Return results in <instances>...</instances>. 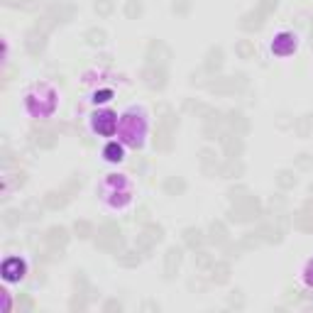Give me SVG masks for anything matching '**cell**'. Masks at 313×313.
<instances>
[{
	"label": "cell",
	"instance_id": "7bdbcfd3",
	"mask_svg": "<svg viewBox=\"0 0 313 313\" xmlns=\"http://www.w3.org/2000/svg\"><path fill=\"white\" fill-rule=\"evenodd\" d=\"M189 289H191V291H203V289H206V284H203V281H198V279H191V281H189Z\"/></svg>",
	"mask_w": 313,
	"mask_h": 313
},
{
	"label": "cell",
	"instance_id": "e575fe53",
	"mask_svg": "<svg viewBox=\"0 0 313 313\" xmlns=\"http://www.w3.org/2000/svg\"><path fill=\"white\" fill-rule=\"evenodd\" d=\"M74 230H76L78 237H91V235H93V228H91V223H86V220H78V223L74 225Z\"/></svg>",
	"mask_w": 313,
	"mask_h": 313
},
{
	"label": "cell",
	"instance_id": "603a6c76",
	"mask_svg": "<svg viewBox=\"0 0 313 313\" xmlns=\"http://www.w3.org/2000/svg\"><path fill=\"white\" fill-rule=\"evenodd\" d=\"M22 215H25L27 220H39V218H42V206H39V201H27V203L22 206Z\"/></svg>",
	"mask_w": 313,
	"mask_h": 313
},
{
	"label": "cell",
	"instance_id": "d590c367",
	"mask_svg": "<svg viewBox=\"0 0 313 313\" xmlns=\"http://www.w3.org/2000/svg\"><path fill=\"white\" fill-rule=\"evenodd\" d=\"M172 10H174L176 15H189V10H191V0H174Z\"/></svg>",
	"mask_w": 313,
	"mask_h": 313
},
{
	"label": "cell",
	"instance_id": "8fae6325",
	"mask_svg": "<svg viewBox=\"0 0 313 313\" xmlns=\"http://www.w3.org/2000/svg\"><path fill=\"white\" fill-rule=\"evenodd\" d=\"M208 240H211L213 245H225V242H228V228H225V223L213 220L211 228H208Z\"/></svg>",
	"mask_w": 313,
	"mask_h": 313
},
{
	"label": "cell",
	"instance_id": "f35d334b",
	"mask_svg": "<svg viewBox=\"0 0 313 313\" xmlns=\"http://www.w3.org/2000/svg\"><path fill=\"white\" fill-rule=\"evenodd\" d=\"M198 154H201V164L203 167H213L215 164V152L213 149H201Z\"/></svg>",
	"mask_w": 313,
	"mask_h": 313
},
{
	"label": "cell",
	"instance_id": "277c9868",
	"mask_svg": "<svg viewBox=\"0 0 313 313\" xmlns=\"http://www.w3.org/2000/svg\"><path fill=\"white\" fill-rule=\"evenodd\" d=\"M223 139V144H225V154H228V159H237V156L242 154V149H245V144H242V139H240V135H223L220 137Z\"/></svg>",
	"mask_w": 313,
	"mask_h": 313
},
{
	"label": "cell",
	"instance_id": "f907efd6",
	"mask_svg": "<svg viewBox=\"0 0 313 313\" xmlns=\"http://www.w3.org/2000/svg\"><path fill=\"white\" fill-rule=\"evenodd\" d=\"M108 96H110L108 91H100V93H96V100H100V103H103V100H108Z\"/></svg>",
	"mask_w": 313,
	"mask_h": 313
},
{
	"label": "cell",
	"instance_id": "cb8c5ba5",
	"mask_svg": "<svg viewBox=\"0 0 313 313\" xmlns=\"http://www.w3.org/2000/svg\"><path fill=\"white\" fill-rule=\"evenodd\" d=\"M235 52H237L240 59H252V57H254V44H252L250 39H240V42L235 44Z\"/></svg>",
	"mask_w": 313,
	"mask_h": 313
},
{
	"label": "cell",
	"instance_id": "8d00e7d4",
	"mask_svg": "<svg viewBox=\"0 0 313 313\" xmlns=\"http://www.w3.org/2000/svg\"><path fill=\"white\" fill-rule=\"evenodd\" d=\"M245 194H247V189H245V186H237V189H230V191H228V196H230V201H233V203H240V201L250 198V196H245Z\"/></svg>",
	"mask_w": 313,
	"mask_h": 313
},
{
	"label": "cell",
	"instance_id": "6da1fadb",
	"mask_svg": "<svg viewBox=\"0 0 313 313\" xmlns=\"http://www.w3.org/2000/svg\"><path fill=\"white\" fill-rule=\"evenodd\" d=\"M169 57H172V52L167 49V44L164 42H152L149 44V52H147V59H149V64L152 66H164L167 61H169Z\"/></svg>",
	"mask_w": 313,
	"mask_h": 313
},
{
	"label": "cell",
	"instance_id": "d6a6232c",
	"mask_svg": "<svg viewBox=\"0 0 313 313\" xmlns=\"http://www.w3.org/2000/svg\"><path fill=\"white\" fill-rule=\"evenodd\" d=\"M105 156H108L110 162H120L122 159V147L120 144H108L105 147Z\"/></svg>",
	"mask_w": 313,
	"mask_h": 313
},
{
	"label": "cell",
	"instance_id": "2e32d148",
	"mask_svg": "<svg viewBox=\"0 0 313 313\" xmlns=\"http://www.w3.org/2000/svg\"><path fill=\"white\" fill-rule=\"evenodd\" d=\"M242 172H245V167H242L240 159H228V162L220 167V176H223V179H237Z\"/></svg>",
	"mask_w": 313,
	"mask_h": 313
},
{
	"label": "cell",
	"instance_id": "4dcf8cb0",
	"mask_svg": "<svg viewBox=\"0 0 313 313\" xmlns=\"http://www.w3.org/2000/svg\"><path fill=\"white\" fill-rule=\"evenodd\" d=\"M113 10H115V3H113V0H96V13H98V15L108 18Z\"/></svg>",
	"mask_w": 313,
	"mask_h": 313
},
{
	"label": "cell",
	"instance_id": "e0dca14e",
	"mask_svg": "<svg viewBox=\"0 0 313 313\" xmlns=\"http://www.w3.org/2000/svg\"><path fill=\"white\" fill-rule=\"evenodd\" d=\"M66 203H69V196H66V191H52V194H47V196H44V206H47L49 211L64 208Z\"/></svg>",
	"mask_w": 313,
	"mask_h": 313
},
{
	"label": "cell",
	"instance_id": "f5cc1de1",
	"mask_svg": "<svg viewBox=\"0 0 313 313\" xmlns=\"http://www.w3.org/2000/svg\"><path fill=\"white\" fill-rule=\"evenodd\" d=\"M311 44H313V35H311Z\"/></svg>",
	"mask_w": 313,
	"mask_h": 313
},
{
	"label": "cell",
	"instance_id": "681fc988",
	"mask_svg": "<svg viewBox=\"0 0 313 313\" xmlns=\"http://www.w3.org/2000/svg\"><path fill=\"white\" fill-rule=\"evenodd\" d=\"M142 308H147V311H159V303H152V301H147Z\"/></svg>",
	"mask_w": 313,
	"mask_h": 313
},
{
	"label": "cell",
	"instance_id": "74e56055",
	"mask_svg": "<svg viewBox=\"0 0 313 313\" xmlns=\"http://www.w3.org/2000/svg\"><path fill=\"white\" fill-rule=\"evenodd\" d=\"M22 218H25V215H22V211H5V218H3V220H5V225H10V228H13V225H18Z\"/></svg>",
	"mask_w": 313,
	"mask_h": 313
},
{
	"label": "cell",
	"instance_id": "44dd1931",
	"mask_svg": "<svg viewBox=\"0 0 313 313\" xmlns=\"http://www.w3.org/2000/svg\"><path fill=\"white\" fill-rule=\"evenodd\" d=\"M296 174L293 172H289V169H281L279 174H276V186L279 189H284V191H289V189H293L296 186Z\"/></svg>",
	"mask_w": 313,
	"mask_h": 313
},
{
	"label": "cell",
	"instance_id": "1f68e13d",
	"mask_svg": "<svg viewBox=\"0 0 313 313\" xmlns=\"http://www.w3.org/2000/svg\"><path fill=\"white\" fill-rule=\"evenodd\" d=\"M228 306H230V308H237V311H240V308H245V296H242V291H240V289H235V291L228 296Z\"/></svg>",
	"mask_w": 313,
	"mask_h": 313
},
{
	"label": "cell",
	"instance_id": "f546056e",
	"mask_svg": "<svg viewBox=\"0 0 313 313\" xmlns=\"http://www.w3.org/2000/svg\"><path fill=\"white\" fill-rule=\"evenodd\" d=\"M242 250H245V245L242 242H225V254H228V259H240L242 257Z\"/></svg>",
	"mask_w": 313,
	"mask_h": 313
},
{
	"label": "cell",
	"instance_id": "ba28073f",
	"mask_svg": "<svg viewBox=\"0 0 313 313\" xmlns=\"http://www.w3.org/2000/svg\"><path fill=\"white\" fill-rule=\"evenodd\" d=\"M203 69H206L208 74H215V71L223 69V49H220V47H211V49H208Z\"/></svg>",
	"mask_w": 313,
	"mask_h": 313
},
{
	"label": "cell",
	"instance_id": "f6af8a7d",
	"mask_svg": "<svg viewBox=\"0 0 313 313\" xmlns=\"http://www.w3.org/2000/svg\"><path fill=\"white\" fill-rule=\"evenodd\" d=\"M284 206H286V198H284V196L272 198V208H284Z\"/></svg>",
	"mask_w": 313,
	"mask_h": 313
},
{
	"label": "cell",
	"instance_id": "4316f807",
	"mask_svg": "<svg viewBox=\"0 0 313 313\" xmlns=\"http://www.w3.org/2000/svg\"><path fill=\"white\" fill-rule=\"evenodd\" d=\"M125 15L130 20H137L142 15V3H139V0H127V3H125Z\"/></svg>",
	"mask_w": 313,
	"mask_h": 313
},
{
	"label": "cell",
	"instance_id": "83f0119b",
	"mask_svg": "<svg viewBox=\"0 0 313 313\" xmlns=\"http://www.w3.org/2000/svg\"><path fill=\"white\" fill-rule=\"evenodd\" d=\"M83 37L88 39V44H103V42H105V32H103V30H98V27L86 30V35H83Z\"/></svg>",
	"mask_w": 313,
	"mask_h": 313
},
{
	"label": "cell",
	"instance_id": "60d3db41",
	"mask_svg": "<svg viewBox=\"0 0 313 313\" xmlns=\"http://www.w3.org/2000/svg\"><path fill=\"white\" fill-rule=\"evenodd\" d=\"M276 127H281V130L293 127V117H289L286 113H279V117H276Z\"/></svg>",
	"mask_w": 313,
	"mask_h": 313
},
{
	"label": "cell",
	"instance_id": "c3c4849f",
	"mask_svg": "<svg viewBox=\"0 0 313 313\" xmlns=\"http://www.w3.org/2000/svg\"><path fill=\"white\" fill-rule=\"evenodd\" d=\"M306 281H308V286H313V262H311L308 269H306Z\"/></svg>",
	"mask_w": 313,
	"mask_h": 313
},
{
	"label": "cell",
	"instance_id": "5bb4252c",
	"mask_svg": "<svg viewBox=\"0 0 313 313\" xmlns=\"http://www.w3.org/2000/svg\"><path fill=\"white\" fill-rule=\"evenodd\" d=\"M293 132H296L298 137H308V135L313 132V113H306V115L296 117V120H293Z\"/></svg>",
	"mask_w": 313,
	"mask_h": 313
},
{
	"label": "cell",
	"instance_id": "52a82bcc",
	"mask_svg": "<svg viewBox=\"0 0 313 313\" xmlns=\"http://www.w3.org/2000/svg\"><path fill=\"white\" fill-rule=\"evenodd\" d=\"M47 245H52V247H64L66 242H69V230L66 228H61V225H54V228H49L47 230Z\"/></svg>",
	"mask_w": 313,
	"mask_h": 313
},
{
	"label": "cell",
	"instance_id": "d4e9b609",
	"mask_svg": "<svg viewBox=\"0 0 313 313\" xmlns=\"http://www.w3.org/2000/svg\"><path fill=\"white\" fill-rule=\"evenodd\" d=\"M115 259H117L120 267H137L139 264V252H120V254H115Z\"/></svg>",
	"mask_w": 313,
	"mask_h": 313
},
{
	"label": "cell",
	"instance_id": "d6986e66",
	"mask_svg": "<svg viewBox=\"0 0 313 313\" xmlns=\"http://www.w3.org/2000/svg\"><path fill=\"white\" fill-rule=\"evenodd\" d=\"M96 130L103 132V135H110L115 130V115L113 113H100L96 115Z\"/></svg>",
	"mask_w": 313,
	"mask_h": 313
},
{
	"label": "cell",
	"instance_id": "484cf974",
	"mask_svg": "<svg viewBox=\"0 0 313 313\" xmlns=\"http://www.w3.org/2000/svg\"><path fill=\"white\" fill-rule=\"evenodd\" d=\"M142 235H147L152 242H162V240H164V228H162V225L149 223V225L144 228V233H142Z\"/></svg>",
	"mask_w": 313,
	"mask_h": 313
},
{
	"label": "cell",
	"instance_id": "3957f363",
	"mask_svg": "<svg viewBox=\"0 0 313 313\" xmlns=\"http://www.w3.org/2000/svg\"><path fill=\"white\" fill-rule=\"evenodd\" d=\"M181 250L179 247H169L167 250V257H164V276L167 279H172L176 272H179V267H181Z\"/></svg>",
	"mask_w": 313,
	"mask_h": 313
},
{
	"label": "cell",
	"instance_id": "836d02e7",
	"mask_svg": "<svg viewBox=\"0 0 313 313\" xmlns=\"http://www.w3.org/2000/svg\"><path fill=\"white\" fill-rule=\"evenodd\" d=\"M276 5H279V0H259L257 10H259L262 15H272V13L276 10Z\"/></svg>",
	"mask_w": 313,
	"mask_h": 313
},
{
	"label": "cell",
	"instance_id": "4fadbf2b",
	"mask_svg": "<svg viewBox=\"0 0 313 313\" xmlns=\"http://www.w3.org/2000/svg\"><path fill=\"white\" fill-rule=\"evenodd\" d=\"M230 279V262H215L211 267V281L213 284H225Z\"/></svg>",
	"mask_w": 313,
	"mask_h": 313
},
{
	"label": "cell",
	"instance_id": "816d5d0a",
	"mask_svg": "<svg viewBox=\"0 0 313 313\" xmlns=\"http://www.w3.org/2000/svg\"><path fill=\"white\" fill-rule=\"evenodd\" d=\"M311 194H313V184H311Z\"/></svg>",
	"mask_w": 313,
	"mask_h": 313
},
{
	"label": "cell",
	"instance_id": "bcb514c9",
	"mask_svg": "<svg viewBox=\"0 0 313 313\" xmlns=\"http://www.w3.org/2000/svg\"><path fill=\"white\" fill-rule=\"evenodd\" d=\"M18 308H20V311H22V308H27V311H30V308H32V301H30L27 296H22V298L18 301Z\"/></svg>",
	"mask_w": 313,
	"mask_h": 313
},
{
	"label": "cell",
	"instance_id": "9c48e42d",
	"mask_svg": "<svg viewBox=\"0 0 313 313\" xmlns=\"http://www.w3.org/2000/svg\"><path fill=\"white\" fill-rule=\"evenodd\" d=\"M228 125H230V130H233L235 135H245V132L250 130V120H247L240 110H230V113H228Z\"/></svg>",
	"mask_w": 313,
	"mask_h": 313
},
{
	"label": "cell",
	"instance_id": "30bf717a",
	"mask_svg": "<svg viewBox=\"0 0 313 313\" xmlns=\"http://www.w3.org/2000/svg\"><path fill=\"white\" fill-rule=\"evenodd\" d=\"M3 276H5L8 281L22 279V276H25V264H22L20 259H8V262L3 264Z\"/></svg>",
	"mask_w": 313,
	"mask_h": 313
},
{
	"label": "cell",
	"instance_id": "9a60e30c",
	"mask_svg": "<svg viewBox=\"0 0 313 313\" xmlns=\"http://www.w3.org/2000/svg\"><path fill=\"white\" fill-rule=\"evenodd\" d=\"M32 142H35L37 147H42V149H52V147L57 144V137H54V132H49V130H35V132H32Z\"/></svg>",
	"mask_w": 313,
	"mask_h": 313
},
{
	"label": "cell",
	"instance_id": "7dc6e473",
	"mask_svg": "<svg viewBox=\"0 0 313 313\" xmlns=\"http://www.w3.org/2000/svg\"><path fill=\"white\" fill-rule=\"evenodd\" d=\"M137 218H139V220H142V223H147V220H149V211H147V208H144V206H142V208H139V211H137Z\"/></svg>",
	"mask_w": 313,
	"mask_h": 313
},
{
	"label": "cell",
	"instance_id": "7c38bea8",
	"mask_svg": "<svg viewBox=\"0 0 313 313\" xmlns=\"http://www.w3.org/2000/svg\"><path fill=\"white\" fill-rule=\"evenodd\" d=\"M291 223L298 228V230H306V233H313V213H311V208H303V211H298V213H293V218H291Z\"/></svg>",
	"mask_w": 313,
	"mask_h": 313
},
{
	"label": "cell",
	"instance_id": "b9f144b4",
	"mask_svg": "<svg viewBox=\"0 0 313 313\" xmlns=\"http://www.w3.org/2000/svg\"><path fill=\"white\" fill-rule=\"evenodd\" d=\"M103 308H105V311H122V303H120L117 298H113V301H108Z\"/></svg>",
	"mask_w": 313,
	"mask_h": 313
},
{
	"label": "cell",
	"instance_id": "7a4b0ae2",
	"mask_svg": "<svg viewBox=\"0 0 313 313\" xmlns=\"http://www.w3.org/2000/svg\"><path fill=\"white\" fill-rule=\"evenodd\" d=\"M144 83L149 86V88H164L167 86V71H164V66H147L144 69Z\"/></svg>",
	"mask_w": 313,
	"mask_h": 313
},
{
	"label": "cell",
	"instance_id": "ee69618b",
	"mask_svg": "<svg viewBox=\"0 0 313 313\" xmlns=\"http://www.w3.org/2000/svg\"><path fill=\"white\" fill-rule=\"evenodd\" d=\"M184 108H186V110H191V113H198V110H203V105H201L198 100H196V103H194V100H189Z\"/></svg>",
	"mask_w": 313,
	"mask_h": 313
},
{
	"label": "cell",
	"instance_id": "7402d4cb",
	"mask_svg": "<svg viewBox=\"0 0 313 313\" xmlns=\"http://www.w3.org/2000/svg\"><path fill=\"white\" fill-rule=\"evenodd\" d=\"M164 191H167L169 196H179V194L186 191V181H184L181 176H169L167 184H164Z\"/></svg>",
	"mask_w": 313,
	"mask_h": 313
},
{
	"label": "cell",
	"instance_id": "8992f818",
	"mask_svg": "<svg viewBox=\"0 0 313 313\" xmlns=\"http://www.w3.org/2000/svg\"><path fill=\"white\" fill-rule=\"evenodd\" d=\"M264 18H267V15H262L259 10H250V13H245V15L240 18V27L247 30V32H254V30H259V27L264 25Z\"/></svg>",
	"mask_w": 313,
	"mask_h": 313
},
{
	"label": "cell",
	"instance_id": "ac0fdd59",
	"mask_svg": "<svg viewBox=\"0 0 313 313\" xmlns=\"http://www.w3.org/2000/svg\"><path fill=\"white\" fill-rule=\"evenodd\" d=\"M184 242H186L189 250H198V247L206 242V237H203V233H201L198 228H186V230H184Z\"/></svg>",
	"mask_w": 313,
	"mask_h": 313
},
{
	"label": "cell",
	"instance_id": "ab89813d",
	"mask_svg": "<svg viewBox=\"0 0 313 313\" xmlns=\"http://www.w3.org/2000/svg\"><path fill=\"white\" fill-rule=\"evenodd\" d=\"M296 167H298V169H303V172H306V169H311V154H306V152H303V154H298V156H296Z\"/></svg>",
	"mask_w": 313,
	"mask_h": 313
},
{
	"label": "cell",
	"instance_id": "ffe728a7",
	"mask_svg": "<svg viewBox=\"0 0 313 313\" xmlns=\"http://www.w3.org/2000/svg\"><path fill=\"white\" fill-rule=\"evenodd\" d=\"M154 147L156 149H169L172 147V130L169 127H156V132H154Z\"/></svg>",
	"mask_w": 313,
	"mask_h": 313
},
{
	"label": "cell",
	"instance_id": "5b68a950",
	"mask_svg": "<svg viewBox=\"0 0 313 313\" xmlns=\"http://www.w3.org/2000/svg\"><path fill=\"white\" fill-rule=\"evenodd\" d=\"M25 47H27V52H30L32 57H39V54H42V49H44V32H42L39 27H35V30L27 35Z\"/></svg>",
	"mask_w": 313,
	"mask_h": 313
},
{
	"label": "cell",
	"instance_id": "f1b7e54d",
	"mask_svg": "<svg viewBox=\"0 0 313 313\" xmlns=\"http://www.w3.org/2000/svg\"><path fill=\"white\" fill-rule=\"evenodd\" d=\"M213 264H215V257L211 252H198L196 254V267L198 269H211Z\"/></svg>",
	"mask_w": 313,
	"mask_h": 313
}]
</instances>
